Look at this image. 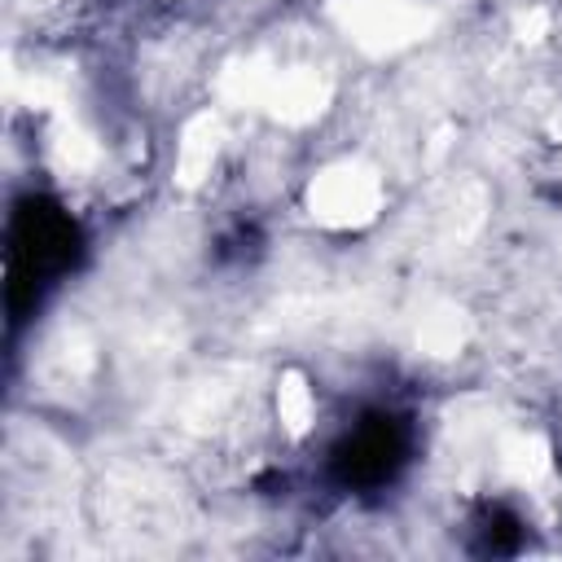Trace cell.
I'll return each instance as SVG.
<instances>
[{
  "instance_id": "1",
  "label": "cell",
  "mask_w": 562,
  "mask_h": 562,
  "mask_svg": "<svg viewBox=\"0 0 562 562\" xmlns=\"http://www.w3.org/2000/svg\"><path fill=\"white\" fill-rule=\"evenodd\" d=\"M303 211L325 233H360L386 211V180L369 158H329L307 176Z\"/></svg>"
},
{
  "instance_id": "5",
  "label": "cell",
  "mask_w": 562,
  "mask_h": 562,
  "mask_svg": "<svg viewBox=\"0 0 562 562\" xmlns=\"http://www.w3.org/2000/svg\"><path fill=\"white\" fill-rule=\"evenodd\" d=\"M316 386L303 369H281L272 382V417L285 439H307L316 430Z\"/></svg>"
},
{
  "instance_id": "7",
  "label": "cell",
  "mask_w": 562,
  "mask_h": 562,
  "mask_svg": "<svg viewBox=\"0 0 562 562\" xmlns=\"http://www.w3.org/2000/svg\"><path fill=\"white\" fill-rule=\"evenodd\" d=\"M422 347L435 351V356H452L461 347V321H457V312L443 307V312L426 316L422 321Z\"/></svg>"
},
{
  "instance_id": "3",
  "label": "cell",
  "mask_w": 562,
  "mask_h": 562,
  "mask_svg": "<svg viewBox=\"0 0 562 562\" xmlns=\"http://www.w3.org/2000/svg\"><path fill=\"white\" fill-rule=\"evenodd\" d=\"M237 97L272 114L277 123L303 127L325 114L334 83L316 66H263V70H246V79L237 83Z\"/></svg>"
},
{
  "instance_id": "4",
  "label": "cell",
  "mask_w": 562,
  "mask_h": 562,
  "mask_svg": "<svg viewBox=\"0 0 562 562\" xmlns=\"http://www.w3.org/2000/svg\"><path fill=\"white\" fill-rule=\"evenodd\" d=\"M220 154H224V119H220L215 110H198V114H189L184 127H180L171 171H176V180H180L184 189H198V184L215 171Z\"/></svg>"
},
{
  "instance_id": "2",
  "label": "cell",
  "mask_w": 562,
  "mask_h": 562,
  "mask_svg": "<svg viewBox=\"0 0 562 562\" xmlns=\"http://www.w3.org/2000/svg\"><path fill=\"white\" fill-rule=\"evenodd\" d=\"M329 13L338 31L369 57L400 53L426 40V31L435 26V13L422 0H334Z\"/></svg>"
},
{
  "instance_id": "6",
  "label": "cell",
  "mask_w": 562,
  "mask_h": 562,
  "mask_svg": "<svg viewBox=\"0 0 562 562\" xmlns=\"http://www.w3.org/2000/svg\"><path fill=\"white\" fill-rule=\"evenodd\" d=\"M48 162L61 171V176H83L101 162V145L70 119H61L53 132H48Z\"/></svg>"
}]
</instances>
